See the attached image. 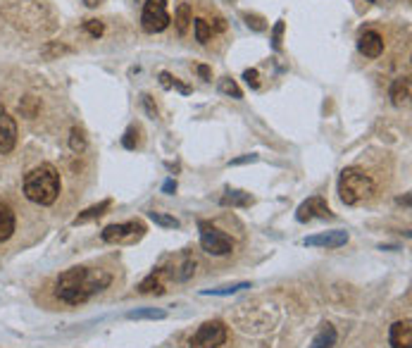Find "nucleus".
Instances as JSON below:
<instances>
[{
	"instance_id": "11",
	"label": "nucleus",
	"mask_w": 412,
	"mask_h": 348,
	"mask_svg": "<svg viewBox=\"0 0 412 348\" xmlns=\"http://www.w3.org/2000/svg\"><path fill=\"white\" fill-rule=\"evenodd\" d=\"M389 344L391 348H412V322L410 320H401V322L391 325Z\"/></svg>"
},
{
	"instance_id": "21",
	"label": "nucleus",
	"mask_w": 412,
	"mask_h": 348,
	"mask_svg": "<svg viewBox=\"0 0 412 348\" xmlns=\"http://www.w3.org/2000/svg\"><path fill=\"white\" fill-rule=\"evenodd\" d=\"M148 217L153 220L157 227H164V229H179L181 224H179V220L176 217H171V215H164V213H157V210H150L148 213Z\"/></svg>"
},
{
	"instance_id": "23",
	"label": "nucleus",
	"mask_w": 412,
	"mask_h": 348,
	"mask_svg": "<svg viewBox=\"0 0 412 348\" xmlns=\"http://www.w3.org/2000/svg\"><path fill=\"white\" fill-rule=\"evenodd\" d=\"M243 289H250V282H238V284H231V286H222V289H208L203 293L205 296H231V293H238Z\"/></svg>"
},
{
	"instance_id": "10",
	"label": "nucleus",
	"mask_w": 412,
	"mask_h": 348,
	"mask_svg": "<svg viewBox=\"0 0 412 348\" xmlns=\"http://www.w3.org/2000/svg\"><path fill=\"white\" fill-rule=\"evenodd\" d=\"M346 243H348V231H343V229L307 236L303 241V246H310V248H341V246H346Z\"/></svg>"
},
{
	"instance_id": "13",
	"label": "nucleus",
	"mask_w": 412,
	"mask_h": 348,
	"mask_svg": "<svg viewBox=\"0 0 412 348\" xmlns=\"http://www.w3.org/2000/svg\"><path fill=\"white\" fill-rule=\"evenodd\" d=\"M15 213H12L10 206L0 203V243L8 241V238L15 234Z\"/></svg>"
},
{
	"instance_id": "1",
	"label": "nucleus",
	"mask_w": 412,
	"mask_h": 348,
	"mask_svg": "<svg viewBox=\"0 0 412 348\" xmlns=\"http://www.w3.org/2000/svg\"><path fill=\"white\" fill-rule=\"evenodd\" d=\"M112 284V277L105 270L91 268H70L55 282V296L67 305H81L95 293L105 291Z\"/></svg>"
},
{
	"instance_id": "32",
	"label": "nucleus",
	"mask_w": 412,
	"mask_h": 348,
	"mask_svg": "<svg viewBox=\"0 0 412 348\" xmlns=\"http://www.w3.org/2000/svg\"><path fill=\"white\" fill-rule=\"evenodd\" d=\"M134 136H136V129H134V127H132V129H127L125 141H122V143H125L127 148H134Z\"/></svg>"
},
{
	"instance_id": "17",
	"label": "nucleus",
	"mask_w": 412,
	"mask_h": 348,
	"mask_svg": "<svg viewBox=\"0 0 412 348\" xmlns=\"http://www.w3.org/2000/svg\"><path fill=\"white\" fill-rule=\"evenodd\" d=\"M110 206H112V201H100L98 206H91L88 210H84L79 217H74V222L72 224H86V222H91V220H95V217H100V215H105L107 210H110Z\"/></svg>"
},
{
	"instance_id": "8",
	"label": "nucleus",
	"mask_w": 412,
	"mask_h": 348,
	"mask_svg": "<svg viewBox=\"0 0 412 348\" xmlns=\"http://www.w3.org/2000/svg\"><path fill=\"white\" fill-rule=\"evenodd\" d=\"M315 217H319V220H332L334 213L329 210L327 201L322 196H312L307 198L305 203H300L298 210H296V220L298 222H310Z\"/></svg>"
},
{
	"instance_id": "35",
	"label": "nucleus",
	"mask_w": 412,
	"mask_h": 348,
	"mask_svg": "<svg viewBox=\"0 0 412 348\" xmlns=\"http://www.w3.org/2000/svg\"><path fill=\"white\" fill-rule=\"evenodd\" d=\"M162 191H164V194H174V191H176V181H174V179H167V181L162 184Z\"/></svg>"
},
{
	"instance_id": "27",
	"label": "nucleus",
	"mask_w": 412,
	"mask_h": 348,
	"mask_svg": "<svg viewBox=\"0 0 412 348\" xmlns=\"http://www.w3.org/2000/svg\"><path fill=\"white\" fill-rule=\"evenodd\" d=\"M243 19H245V24H248L253 31H265V29H267L265 19L260 17V15H248V12H245V15H243Z\"/></svg>"
},
{
	"instance_id": "15",
	"label": "nucleus",
	"mask_w": 412,
	"mask_h": 348,
	"mask_svg": "<svg viewBox=\"0 0 412 348\" xmlns=\"http://www.w3.org/2000/svg\"><path fill=\"white\" fill-rule=\"evenodd\" d=\"M139 291L141 293H164V284H162V268L153 270L150 275L143 279L139 284Z\"/></svg>"
},
{
	"instance_id": "38",
	"label": "nucleus",
	"mask_w": 412,
	"mask_h": 348,
	"mask_svg": "<svg viewBox=\"0 0 412 348\" xmlns=\"http://www.w3.org/2000/svg\"><path fill=\"white\" fill-rule=\"evenodd\" d=\"M369 3H374V0H369Z\"/></svg>"
},
{
	"instance_id": "24",
	"label": "nucleus",
	"mask_w": 412,
	"mask_h": 348,
	"mask_svg": "<svg viewBox=\"0 0 412 348\" xmlns=\"http://www.w3.org/2000/svg\"><path fill=\"white\" fill-rule=\"evenodd\" d=\"M219 91H222V93H226V95H231V98H236V100H238V98H243L241 88H238V86H236V81H233V79H229V77L219 81Z\"/></svg>"
},
{
	"instance_id": "28",
	"label": "nucleus",
	"mask_w": 412,
	"mask_h": 348,
	"mask_svg": "<svg viewBox=\"0 0 412 348\" xmlns=\"http://www.w3.org/2000/svg\"><path fill=\"white\" fill-rule=\"evenodd\" d=\"M36 107H38V100L36 98H24V103H19V110H22L26 117H33V115H36Z\"/></svg>"
},
{
	"instance_id": "6",
	"label": "nucleus",
	"mask_w": 412,
	"mask_h": 348,
	"mask_svg": "<svg viewBox=\"0 0 412 348\" xmlns=\"http://www.w3.org/2000/svg\"><path fill=\"white\" fill-rule=\"evenodd\" d=\"M226 337H229L226 325L219 320H210V322L198 327V332L189 341V348H219L224 346Z\"/></svg>"
},
{
	"instance_id": "36",
	"label": "nucleus",
	"mask_w": 412,
	"mask_h": 348,
	"mask_svg": "<svg viewBox=\"0 0 412 348\" xmlns=\"http://www.w3.org/2000/svg\"><path fill=\"white\" fill-rule=\"evenodd\" d=\"M198 74H201L203 79H210V67H205V65H198Z\"/></svg>"
},
{
	"instance_id": "16",
	"label": "nucleus",
	"mask_w": 412,
	"mask_h": 348,
	"mask_svg": "<svg viewBox=\"0 0 412 348\" xmlns=\"http://www.w3.org/2000/svg\"><path fill=\"white\" fill-rule=\"evenodd\" d=\"M336 346V329H334V325H322V329L317 337L312 339V344L307 346V348H334Z\"/></svg>"
},
{
	"instance_id": "14",
	"label": "nucleus",
	"mask_w": 412,
	"mask_h": 348,
	"mask_svg": "<svg viewBox=\"0 0 412 348\" xmlns=\"http://www.w3.org/2000/svg\"><path fill=\"white\" fill-rule=\"evenodd\" d=\"M391 103L393 105H403V103H408V98H410V79L408 77H398L393 84H391Z\"/></svg>"
},
{
	"instance_id": "37",
	"label": "nucleus",
	"mask_w": 412,
	"mask_h": 348,
	"mask_svg": "<svg viewBox=\"0 0 412 348\" xmlns=\"http://www.w3.org/2000/svg\"><path fill=\"white\" fill-rule=\"evenodd\" d=\"M84 3L88 5V8H98V5L102 3V0H84Z\"/></svg>"
},
{
	"instance_id": "5",
	"label": "nucleus",
	"mask_w": 412,
	"mask_h": 348,
	"mask_svg": "<svg viewBox=\"0 0 412 348\" xmlns=\"http://www.w3.org/2000/svg\"><path fill=\"white\" fill-rule=\"evenodd\" d=\"M171 17L167 12V0H146L141 15V26L146 33H160L169 26Z\"/></svg>"
},
{
	"instance_id": "19",
	"label": "nucleus",
	"mask_w": 412,
	"mask_h": 348,
	"mask_svg": "<svg viewBox=\"0 0 412 348\" xmlns=\"http://www.w3.org/2000/svg\"><path fill=\"white\" fill-rule=\"evenodd\" d=\"M174 22H176V31L181 33H186L189 31V26L191 22H194V17H191V5L189 3H181L179 8H176V17H174Z\"/></svg>"
},
{
	"instance_id": "2",
	"label": "nucleus",
	"mask_w": 412,
	"mask_h": 348,
	"mask_svg": "<svg viewBox=\"0 0 412 348\" xmlns=\"http://www.w3.org/2000/svg\"><path fill=\"white\" fill-rule=\"evenodd\" d=\"M60 189H63L60 172L53 165H48V162L33 167L24 176V196L31 203H36V206H53L60 196Z\"/></svg>"
},
{
	"instance_id": "33",
	"label": "nucleus",
	"mask_w": 412,
	"mask_h": 348,
	"mask_svg": "<svg viewBox=\"0 0 412 348\" xmlns=\"http://www.w3.org/2000/svg\"><path fill=\"white\" fill-rule=\"evenodd\" d=\"M171 74L169 72H160V84H162V88H171Z\"/></svg>"
},
{
	"instance_id": "12",
	"label": "nucleus",
	"mask_w": 412,
	"mask_h": 348,
	"mask_svg": "<svg viewBox=\"0 0 412 348\" xmlns=\"http://www.w3.org/2000/svg\"><path fill=\"white\" fill-rule=\"evenodd\" d=\"M358 51H360L365 58H369V60L379 58L381 53H384V38H381V33H376V31H365V33H360V38H358Z\"/></svg>"
},
{
	"instance_id": "30",
	"label": "nucleus",
	"mask_w": 412,
	"mask_h": 348,
	"mask_svg": "<svg viewBox=\"0 0 412 348\" xmlns=\"http://www.w3.org/2000/svg\"><path fill=\"white\" fill-rule=\"evenodd\" d=\"M141 103H143V107H146L148 117H150V120H157V107L153 105V98H150L148 93H143V95H141Z\"/></svg>"
},
{
	"instance_id": "22",
	"label": "nucleus",
	"mask_w": 412,
	"mask_h": 348,
	"mask_svg": "<svg viewBox=\"0 0 412 348\" xmlns=\"http://www.w3.org/2000/svg\"><path fill=\"white\" fill-rule=\"evenodd\" d=\"M194 31H196L198 43H208L212 38V24H208V19H203V17H198L194 22Z\"/></svg>"
},
{
	"instance_id": "25",
	"label": "nucleus",
	"mask_w": 412,
	"mask_h": 348,
	"mask_svg": "<svg viewBox=\"0 0 412 348\" xmlns=\"http://www.w3.org/2000/svg\"><path fill=\"white\" fill-rule=\"evenodd\" d=\"M70 148L74 153H81L86 148V139H84V132L81 129L74 127L72 132H70Z\"/></svg>"
},
{
	"instance_id": "31",
	"label": "nucleus",
	"mask_w": 412,
	"mask_h": 348,
	"mask_svg": "<svg viewBox=\"0 0 412 348\" xmlns=\"http://www.w3.org/2000/svg\"><path fill=\"white\" fill-rule=\"evenodd\" d=\"M243 79H245V84H248L250 88H258V86H260V72H258V70H245V72H243Z\"/></svg>"
},
{
	"instance_id": "18",
	"label": "nucleus",
	"mask_w": 412,
	"mask_h": 348,
	"mask_svg": "<svg viewBox=\"0 0 412 348\" xmlns=\"http://www.w3.org/2000/svg\"><path fill=\"white\" fill-rule=\"evenodd\" d=\"M253 203V196L245 191H226L222 196V206H233V208H245Z\"/></svg>"
},
{
	"instance_id": "20",
	"label": "nucleus",
	"mask_w": 412,
	"mask_h": 348,
	"mask_svg": "<svg viewBox=\"0 0 412 348\" xmlns=\"http://www.w3.org/2000/svg\"><path fill=\"white\" fill-rule=\"evenodd\" d=\"M127 317L129 320H164L167 312L160 308H139V310H129Z\"/></svg>"
},
{
	"instance_id": "9",
	"label": "nucleus",
	"mask_w": 412,
	"mask_h": 348,
	"mask_svg": "<svg viewBox=\"0 0 412 348\" xmlns=\"http://www.w3.org/2000/svg\"><path fill=\"white\" fill-rule=\"evenodd\" d=\"M17 146V122L0 105V153H10Z\"/></svg>"
},
{
	"instance_id": "3",
	"label": "nucleus",
	"mask_w": 412,
	"mask_h": 348,
	"mask_svg": "<svg viewBox=\"0 0 412 348\" xmlns=\"http://www.w3.org/2000/svg\"><path fill=\"white\" fill-rule=\"evenodd\" d=\"M374 179L360 167H346L339 176V196L346 206H358L374 194Z\"/></svg>"
},
{
	"instance_id": "7",
	"label": "nucleus",
	"mask_w": 412,
	"mask_h": 348,
	"mask_svg": "<svg viewBox=\"0 0 412 348\" xmlns=\"http://www.w3.org/2000/svg\"><path fill=\"white\" fill-rule=\"evenodd\" d=\"M143 234H146V224L132 220L125 224H110V227L102 229L100 238L105 243H136Z\"/></svg>"
},
{
	"instance_id": "34",
	"label": "nucleus",
	"mask_w": 412,
	"mask_h": 348,
	"mask_svg": "<svg viewBox=\"0 0 412 348\" xmlns=\"http://www.w3.org/2000/svg\"><path fill=\"white\" fill-rule=\"evenodd\" d=\"M255 160H258V155H243V158L231 160V165H243V162H255Z\"/></svg>"
},
{
	"instance_id": "4",
	"label": "nucleus",
	"mask_w": 412,
	"mask_h": 348,
	"mask_svg": "<svg viewBox=\"0 0 412 348\" xmlns=\"http://www.w3.org/2000/svg\"><path fill=\"white\" fill-rule=\"evenodd\" d=\"M198 229H201V246H203L205 253H210V255H229L231 251H233L231 236H226L222 229L215 227V224L201 222V224H198Z\"/></svg>"
},
{
	"instance_id": "29",
	"label": "nucleus",
	"mask_w": 412,
	"mask_h": 348,
	"mask_svg": "<svg viewBox=\"0 0 412 348\" xmlns=\"http://www.w3.org/2000/svg\"><path fill=\"white\" fill-rule=\"evenodd\" d=\"M284 26H286V24L279 19L277 26H274V31H272V48H274V51H279V48H281V36H284Z\"/></svg>"
},
{
	"instance_id": "26",
	"label": "nucleus",
	"mask_w": 412,
	"mask_h": 348,
	"mask_svg": "<svg viewBox=\"0 0 412 348\" xmlns=\"http://www.w3.org/2000/svg\"><path fill=\"white\" fill-rule=\"evenodd\" d=\"M84 29L91 33L93 38H100L102 31H105V26H102V22H98V19H86L84 22Z\"/></svg>"
}]
</instances>
